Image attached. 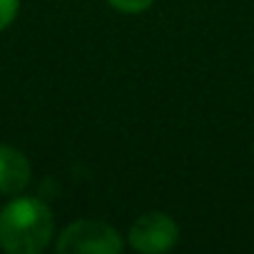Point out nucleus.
<instances>
[{
    "mask_svg": "<svg viewBox=\"0 0 254 254\" xmlns=\"http://www.w3.org/2000/svg\"><path fill=\"white\" fill-rule=\"evenodd\" d=\"M55 234V214L35 194L20 192L0 207V249L5 254H43Z\"/></svg>",
    "mask_w": 254,
    "mask_h": 254,
    "instance_id": "obj_1",
    "label": "nucleus"
},
{
    "mask_svg": "<svg viewBox=\"0 0 254 254\" xmlns=\"http://www.w3.org/2000/svg\"><path fill=\"white\" fill-rule=\"evenodd\" d=\"M58 254H120L125 234L102 219H75L55 234Z\"/></svg>",
    "mask_w": 254,
    "mask_h": 254,
    "instance_id": "obj_2",
    "label": "nucleus"
},
{
    "mask_svg": "<svg viewBox=\"0 0 254 254\" xmlns=\"http://www.w3.org/2000/svg\"><path fill=\"white\" fill-rule=\"evenodd\" d=\"M125 242L140 254H165L180 242V224L167 212H145L130 224Z\"/></svg>",
    "mask_w": 254,
    "mask_h": 254,
    "instance_id": "obj_3",
    "label": "nucleus"
},
{
    "mask_svg": "<svg viewBox=\"0 0 254 254\" xmlns=\"http://www.w3.org/2000/svg\"><path fill=\"white\" fill-rule=\"evenodd\" d=\"M33 180L30 157L8 142H0V197H15L28 190Z\"/></svg>",
    "mask_w": 254,
    "mask_h": 254,
    "instance_id": "obj_4",
    "label": "nucleus"
},
{
    "mask_svg": "<svg viewBox=\"0 0 254 254\" xmlns=\"http://www.w3.org/2000/svg\"><path fill=\"white\" fill-rule=\"evenodd\" d=\"M107 5L122 15H140L155 5V0H107Z\"/></svg>",
    "mask_w": 254,
    "mask_h": 254,
    "instance_id": "obj_5",
    "label": "nucleus"
},
{
    "mask_svg": "<svg viewBox=\"0 0 254 254\" xmlns=\"http://www.w3.org/2000/svg\"><path fill=\"white\" fill-rule=\"evenodd\" d=\"M23 0H0V33H5L20 15Z\"/></svg>",
    "mask_w": 254,
    "mask_h": 254,
    "instance_id": "obj_6",
    "label": "nucleus"
}]
</instances>
